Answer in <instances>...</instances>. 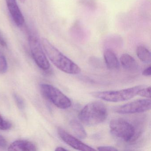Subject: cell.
Returning <instances> with one entry per match:
<instances>
[{
	"mask_svg": "<svg viewBox=\"0 0 151 151\" xmlns=\"http://www.w3.org/2000/svg\"><path fill=\"white\" fill-rule=\"evenodd\" d=\"M42 45L50 60L60 70L71 75L81 72V69L76 63L61 52L47 39H42Z\"/></svg>",
	"mask_w": 151,
	"mask_h": 151,
	"instance_id": "1",
	"label": "cell"
},
{
	"mask_svg": "<svg viewBox=\"0 0 151 151\" xmlns=\"http://www.w3.org/2000/svg\"><path fill=\"white\" fill-rule=\"evenodd\" d=\"M108 116L106 107L103 102L92 101L87 104L79 112L78 117L83 124L88 126L103 122Z\"/></svg>",
	"mask_w": 151,
	"mask_h": 151,
	"instance_id": "2",
	"label": "cell"
},
{
	"mask_svg": "<svg viewBox=\"0 0 151 151\" xmlns=\"http://www.w3.org/2000/svg\"><path fill=\"white\" fill-rule=\"evenodd\" d=\"M109 128L110 132L114 136L125 142H133L139 135L135 127L123 119L118 118L111 120L109 123Z\"/></svg>",
	"mask_w": 151,
	"mask_h": 151,
	"instance_id": "3",
	"label": "cell"
},
{
	"mask_svg": "<svg viewBox=\"0 0 151 151\" xmlns=\"http://www.w3.org/2000/svg\"><path fill=\"white\" fill-rule=\"evenodd\" d=\"M145 86L139 85L119 91L94 92L91 95L94 98L109 102H117L130 99L137 95L139 90Z\"/></svg>",
	"mask_w": 151,
	"mask_h": 151,
	"instance_id": "4",
	"label": "cell"
},
{
	"mask_svg": "<svg viewBox=\"0 0 151 151\" xmlns=\"http://www.w3.org/2000/svg\"><path fill=\"white\" fill-rule=\"evenodd\" d=\"M40 88L43 96L57 107L67 109L71 106L70 100L56 87L51 85L42 84Z\"/></svg>",
	"mask_w": 151,
	"mask_h": 151,
	"instance_id": "5",
	"label": "cell"
},
{
	"mask_svg": "<svg viewBox=\"0 0 151 151\" xmlns=\"http://www.w3.org/2000/svg\"><path fill=\"white\" fill-rule=\"evenodd\" d=\"M29 40L31 53L37 65L43 70L49 69L50 63L43 51L38 38L34 35H31L29 37Z\"/></svg>",
	"mask_w": 151,
	"mask_h": 151,
	"instance_id": "6",
	"label": "cell"
},
{
	"mask_svg": "<svg viewBox=\"0 0 151 151\" xmlns=\"http://www.w3.org/2000/svg\"><path fill=\"white\" fill-rule=\"evenodd\" d=\"M150 99L138 100L118 106L114 108L115 113L119 114H133L143 113L151 109Z\"/></svg>",
	"mask_w": 151,
	"mask_h": 151,
	"instance_id": "7",
	"label": "cell"
},
{
	"mask_svg": "<svg viewBox=\"0 0 151 151\" xmlns=\"http://www.w3.org/2000/svg\"><path fill=\"white\" fill-rule=\"evenodd\" d=\"M57 131L60 138L65 143L73 148L79 151H95L94 148L86 145L76 138L70 134L62 128L60 127L58 128Z\"/></svg>",
	"mask_w": 151,
	"mask_h": 151,
	"instance_id": "8",
	"label": "cell"
},
{
	"mask_svg": "<svg viewBox=\"0 0 151 151\" xmlns=\"http://www.w3.org/2000/svg\"><path fill=\"white\" fill-rule=\"evenodd\" d=\"M7 6L12 19L18 27H21L24 23V19L16 0H6Z\"/></svg>",
	"mask_w": 151,
	"mask_h": 151,
	"instance_id": "9",
	"label": "cell"
},
{
	"mask_svg": "<svg viewBox=\"0 0 151 151\" xmlns=\"http://www.w3.org/2000/svg\"><path fill=\"white\" fill-rule=\"evenodd\" d=\"M9 151H37L36 145L26 140H17L14 141L9 147Z\"/></svg>",
	"mask_w": 151,
	"mask_h": 151,
	"instance_id": "10",
	"label": "cell"
},
{
	"mask_svg": "<svg viewBox=\"0 0 151 151\" xmlns=\"http://www.w3.org/2000/svg\"><path fill=\"white\" fill-rule=\"evenodd\" d=\"M120 63L124 69L131 72H135L139 69V65L136 60L128 54H124L120 57Z\"/></svg>",
	"mask_w": 151,
	"mask_h": 151,
	"instance_id": "11",
	"label": "cell"
},
{
	"mask_svg": "<svg viewBox=\"0 0 151 151\" xmlns=\"http://www.w3.org/2000/svg\"><path fill=\"white\" fill-rule=\"evenodd\" d=\"M104 58L107 67L109 69H118L120 63L114 52L110 49H106L104 52Z\"/></svg>",
	"mask_w": 151,
	"mask_h": 151,
	"instance_id": "12",
	"label": "cell"
},
{
	"mask_svg": "<svg viewBox=\"0 0 151 151\" xmlns=\"http://www.w3.org/2000/svg\"><path fill=\"white\" fill-rule=\"evenodd\" d=\"M70 125L76 136L81 139H84L87 137L86 132L80 122L72 119L70 122Z\"/></svg>",
	"mask_w": 151,
	"mask_h": 151,
	"instance_id": "13",
	"label": "cell"
},
{
	"mask_svg": "<svg viewBox=\"0 0 151 151\" xmlns=\"http://www.w3.org/2000/svg\"><path fill=\"white\" fill-rule=\"evenodd\" d=\"M136 54L139 59L145 63L151 62V54L150 51L144 46H138L136 48Z\"/></svg>",
	"mask_w": 151,
	"mask_h": 151,
	"instance_id": "14",
	"label": "cell"
},
{
	"mask_svg": "<svg viewBox=\"0 0 151 151\" xmlns=\"http://www.w3.org/2000/svg\"><path fill=\"white\" fill-rule=\"evenodd\" d=\"M12 124L10 122L3 118L0 114V129L2 130H7L11 129Z\"/></svg>",
	"mask_w": 151,
	"mask_h": 151,
	"instance_id": "15",
	"label": "cell"
},
{
	"mask_svg": "<svg viewBox=\"0 0 151 151\" xmlns=\"http://www.w3.org/2000/svg\"><path fill=\"white\" fill-rule=\"evenodd\" d=\"M7 68V62L6 57L3 55L0 54V73H6Z\"/></svg>",
	"mask_w": 151,
	"mask_h": 151,
	"instance_id": "16",
	"label": "cell"
},
{
	"mask_svg": "<svg viewBox=\"0 0 151 151\" xmlns=\"http://www.w3.org/2000/svg\"><path fill=\"white\" fill-rule=\"evenodd\" d=\"M137 95L145 98H151V86L146 87H144L139 90L137 93Z\"/></svg>",
	"mask_w": 151,
	"mask_h": 151,
	"instance_id": "17",
	"label": "cell"
},
{
	"mask_svg": "<svg viewBox=\"0 0 151 151\" xmlns=\"http://www.w3.org/2000/svg\"><path fill=\"white\" fill-rule=\"evenodd\" d=\"M14 98L18 107L20 109H23L25 107V103L22 98L16 93L14 94Z\"/></svg>",
	"mask_w": 151,
	"mask_h": 151,
	"instance_id": "18",
	"label": "cell"
},
{
	"mask_svg": "<svg viewBox=\"0 0 151 151\" xmlns=\"http://www.w3.org/2000/svg\"><path fill=\"white\" fill-rule=\"evenodd\" d=\"M82 3L90 8H94L96 5V0H82Z\"/></svg>",
	"mask_w": 151,
	"mask_h": 151,
	"instance_id": "19",
	"label": "cell"
},
{
	"mask_svg": "<svg viewBox=\"0 0 151 151\" xmlns=\"http://www.w3.org/2000/svg\"><path fill=\"white\" fill-rule=\"evenodd\" d=\"M98 150L99 151H118L116 147H114L109 146H103L98 147Z\"/></svg>",
	"mask_w": 151,
	"mask_h": 151,
	"instance_id": "20",
	"label": "cell"
},
{
	"mask_svg": "<svg viewBox=\"0 0 151 151\" xmlns=\"http://www.w3.org/2000/svg\"><path fill=\"white\" fill-rule=\"evenodd\" d=\"M6 140L1 135H0V148H6L7 146Z\"/></svg>",
	"mask_w": 151,
	"mask_h": 151,
	"instance_id": "21",
	"label": "cell"
},
{
	"mask_svg": "<svg viewBox=\"0 0 151 151\" xmlns=\"http://www.w3.org/2000/svg\"><path fill=\"white\" fill-rule=\"evenodd\" d=\"M0 45L3 47H6L7 46V43L3 37V34L0 31Z\"/></svg>",
	"mask_w": 151,
	"mask_h": 151,
	"instance_id": "22",
	"label": "cell"
},
{
	"mask_svg": "<svg viewBox=\"0 0 151 151\" xmlns=\"http://www.w3.org/2000/svg\"><path fill=\"white\" fill-rule=\"evenodd\" d=\"M151 66H150L143 70L142 72V75L145 76H149L151 75Z\"/></svg>",
	"mask_w": 151,
	"mask_h": 151,
	"instance_id": "23",
	"label": "cell"
},
{
	"mask_svg": "<svg viewBox=\"0 0 151 151\" xmlns=\"http://www.w3.org/2000/svg\"><path fill=\"white\" fill-rule=\"evenodd\" d=\"M67 149H65V148L62 147H58L55 149V151H67Z\"/></svg>",
	"mask_w": 151,
	"mask_h": 151,
	"instance_id": "24",
	"label": "cell"
},
{
	"mask_svg": "<svg viewBox=\"0 0 151 151\" xmlns=\"http://www.w3.org/2000/svg\"><path fill=\"white\" fill-rule=\"evenodd\" d=\"M20 1H21V2H24V1H25V0H20Z\"/></svg>",
	"mask_w": 151,
	"mask_h": 151,
	"instance_id": "25",
	"label": "cell"
}]
</instances>
